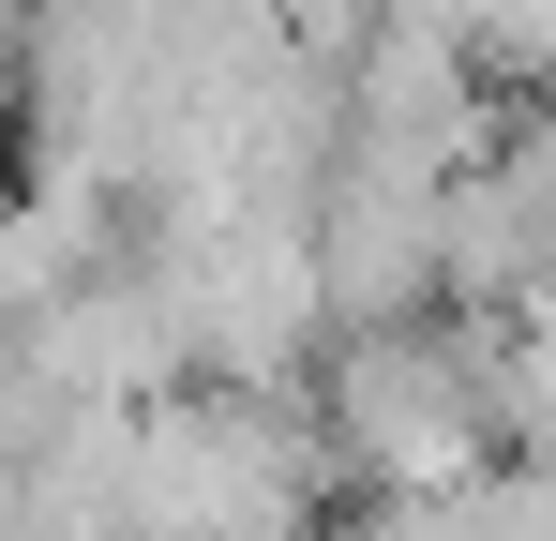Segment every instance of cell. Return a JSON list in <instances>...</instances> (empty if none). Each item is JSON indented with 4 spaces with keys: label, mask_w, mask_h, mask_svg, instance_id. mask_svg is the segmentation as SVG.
<instances>
[{
    "label": "cell",
    "mask_w": 556,
    "mask_h": 541,
    "mask_svg": "<svg viewBox=\"0 0 556 541\" xmlns=\"http://www.w3.org/2000/svg\"><path fill=\"white\" fill-rule=\"evenodd\" d=\"M316 422H331V466H346L362 496H437V481L511 466V422H496V316L331 331Z\"/></svg>",
    "instance_id": "7a4b0ae2"
},
{
    "label": "cell",
    "mask_w": 556,
    "mask_h": 541,
    "mask_svg": "<svg viewBox=\"0 0 556 541\" xmlns=\"http://www.w3.org/2000/svg\"><path fill=\"white\" fill-rule=\"evenodd\" d=\"M331 422L316 391H241L195 376L166 406H136V466H121V527L136 541H286L331 496Z\"/></svg>",
    "instance_id": "6da1fadb"
}]
</instances>
